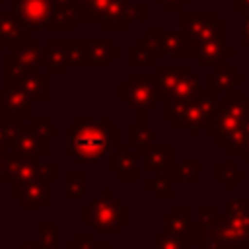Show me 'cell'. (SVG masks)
I'll return each mask as SVG.
<instances>
[{"label": "cell", "mask_w": 249, "mask_h": 249, "mask_svg": "<svg viewBox=\"0 0 249 249\" xmlns=\"http://www.w3.org/2000/svg\"><path fill=\"white\" fill-rule=\"evenodd\" d=\"M208 82H212L214 91H222V89L233 88L235 84H241L243 82V76H239L233 66H222V68H218V72Z\"/></svg>", "instance_id": "1"}, {"label": "cell", "mask_w": 249, "mask_h": 249, "mask_svg": "<svg viewBox=\"0 0 249 249\" xmlns=\"http://www.w3.org/2000/svg\"><path fill=\"white\" fill-rule=\"evenodd\" d=\"M222 165H224V163H222ZM224 167H226V171H228V173H226V175H224V173H218V175H220V179L226 183V187H230V189H231L237 181H241V179H243V171H237L231 163H226Z\"/></svg>", "instance_id": "2"}, {"label": "cell", "mask_w": 249, "mask_h": 249, "mask_svg": "<svg viewBox=\"0 0 249 249\" xmlns=\"http://www.w3.org/2000/svg\"><path fill=\"white\" fill-rule=\"evenodd\" d=\"M243 45L249 49V16H247L245 25H243Z\"/></svg>", "instance_id": "3"}, {"label": "cell", "mask_w": 249, "mask_h": 249, "mask_svg": "<svg viewBox=\"0 0 249 249\" xmlns=\"http://www.w3.org/2000/svg\"><path fill=\"white\" fill-rule=\"evenodd\" d=\"M241 154H243V158L249 161V138H247V142H245V146H243V152H241Z\"/></svg>", "instance_id": "4"}]
</instances>
